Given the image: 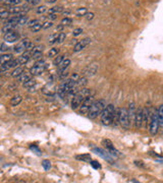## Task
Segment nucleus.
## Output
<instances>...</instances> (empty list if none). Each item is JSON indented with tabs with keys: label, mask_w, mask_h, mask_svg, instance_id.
I'll return each instance as SVG.
<instances>
[{
	"label": "nucleus",
	"mask_w": 163,
	"mask_h": 183,
	"mask_svg": "<svg viewBox=\"0 0 163 183\" xmlns=\"http://www.w3.org/2000/svg\"><path fill=\"white\" fill-rule=\"evenodd\" d=\"M31 78H32V74L27 71H23L20 75L18 76V82H27V80H31Z\"/></svg>",
	"instance_id": "obj_15"
},
{
	"label": "nucleus",
	"mask_w": 163,
	"mask_h": 183,
	"mask_svg": "<svg viewBox=\"0 0 163 183\" xmlns=\"http://www.w3.org/2000/svg\"><path fill=\"white\" fill-rule=\"evenodd\" d=\"M45 69H46V66H37L36 65V66L32 67L30 69V73L32 75H40L41 73H43L45 71Z\"/></svg>",
	"instance_id": "obj_14"
},
{
	"label": "nucleus",
	"mask_w": 163,
	"mask_h": 183,
	"mask_svg": "<svg viewBox=\"0 0 163 183\" xmlns=\"http://www.w3.org/2000/svg\"><path fill=\"white\" fill-rule=\"evenodd\" d=\"M34 47H35V45H34V43H33V42L29 41V42H28L27 50H26V51H32V50H33V48H34Z\"/></svg>",
	"instance_id": "obj_47"
},
{
	"label": "nucleus",
	"mask_w": 163,
	"mask_h": 183,
	"mask_svg": "<svg viewBox=\"0 0 163 183\" xmlns=\"http://www.w3.org/2000/svg\"><path fill=\"white\" fill-rule=\"evenodd\" d=\"M21 101H23V97H21V96H14V97L10 100V105L18 106V104L21 103Z\"/></svg>",
	"instance_id": "obj_22"
},
{
	"label": "nucleus",
	"mask_w": 163,
	"mask_h": 183,
	"mask_svg": "<svg viewBox=\"0 0 163 183\" xmlns=\"http://www.w3.org/2000/svg\"><path fill=\"white\" fill-rule=\"evenodd\" d=\"M46 10H47L46 6H45V5H41V6H38V8L36 9V12H37L38 14H41V13H44Z\"/></svg>",
	"instance_id": "obj_40"
},
{
	"label": "nucleus",
	"mask_w": 163,
	"mask_h": 183,
	"mask_svg": "<svg viewBox=\"0 0 163 183\" xmlns=\"http://www.w3.org/2000/svg\"><path fill=\"white\" fill-rule=\"evenodd\" d=\"M62 11H63V8H62L61 6H54V7L49 9V14L50 13L57 14V13H60V12H62Z\"/></svg>",
	"instance_id": "obj_27"
},
{
	"label": "nucleus",
	"mask_w": 163,
	"mask_h": 183,
	"mask_svg": "<svg viewBox=\"0 0 163 183\" xmlns=\"http://www.w3.org/2000/svg\"><path fill=\"white\" fill-rule=\"evenodd\" d=\"M58 35L59 34L55 33V34H52V35L49 36V44L50 45H53V44L57 43V39H58Z\"/></svg>",
	"instance_id": "obj_26"
},
{
	"label": "nucleus",
	"mask_w": 163,
	"mask_h": 183,
	"mask_svg": "<svg viewBox=\"0 0 163 183\" xmlns=\"http://www.w3.org/2000/svg\"><path fill=\"white\" fill-rule=\"evenodd\" d=\"M9 15H10V12L8 11V10L0 11V18H1V20H7Z\"/></svg>",
	"instance_id": "obj_35"
},
{
	"label": "nucleus",
	"mask_w": 163,
	"mask_h": 183,
	"mask_svg": "<svg viewBox=\"0 0 163 183\" xmlns=\"http://www.w3.org/2000/svg\"><path fill=\"white\" fill-rule=\"evenodd\" d=\"M16 25H14V23H7L6 25H4L3 27H2V33L6 34V33H9V32L11 31H14V29H16Z\"/></svg>",
	"instance_id": "obj_16"
},
{
	"label": "nucleus",
	"mask_w": 163,
	"mask_h": 183,
	"mask_svg": "<svg viewBox=\"0 0 163 183\" xmlns=\"http://www.w3.org/2000/svg\"><path fill=\"white\" fill-rule=\"evenodd\" d=\"M158 114V120H159V126H161L163 128V104L160 105V107L157 110Z\"/></svg>",
	"instance_id": "obj_21"
},
{
	"label": "nucleus",
	"mask_w": 163,
	"mask_h": 183,
	"mask_svg": "<svg viewBox=\"0 0 163 183\" xmlns=\"http://www.w3.org/2000/svg\"><path fill=\"white\" fill-rule=\"evenodd\" d=\"M36 84V80L34 78H31V80H27V82H23V88L26 89H33V87Z\"/></svg>",
	"instance_id": "obj_24"
},
{
	"label": "nucleus",
	"mask_w": 163,
	"mask_h": 183,
	"mask_svg": "<svg viewBox=\"0 0 163 183\" xmlns=\"http://www.w3.org/2000/svg\"><path fill=\"white\" fill-rule=\"evenodd\" d=\"M23 9H25V7H21V6H18V5H12L8 7V11H9L10 13H14V14L21 13V12L23 11Z\"/></svg>",
	"instance_id": "obj_17"
},
{
	"label": "nucleus",
	"mask_w": 163,
	"mask_h": 183,
	"mask_svg": "<svg viewBox=\"0 0 163 183\" xmlns=\"http://www.w3.org/2000/svg\"><path fill=\"white\" fill-rule=\"evenodd\" d=\"M0 2H2L3 4L8 6H12V5H18L21 2V0H0Z\"/></svg>",
	"instance_id": "obj_23"
},
{
	"label": "nucleus",
	"mask_w": 163,
	"mask_h": 183,
	"mask_svg": "<svg viewBox=\"0 0 163 183\" xmlns=\"http://www.w3.org/2000/svg\"><path fill=\"white\" fill-rule=\"evenodd\" d=\"M28 42H29V40H23V41L18 42V43L16 45V47H14V51H16V53H21V52L26 51L27 50Z\"/></svg>",
	"instance_id": "obj_12"
},
{
	"label": "nucleus",
	"mask_w": 163,
	"mask_h": 183,
	"mask_svg": "<svg viewBox=\"0 0 163 183\" xmlns=\"http://www.w3.org/2000/svg\"><path fill=\"white\" fill-rule=\"evenodd\" d=\"M7 65L9 68H13V67H16L18 65H20V61H18V59H14V60H11L10 62H8Z\"/></svg>",
	"instance_id": "obj_32"
},
{
	"label": "nucleus",
	"mask_w": 163,
	"mask_h": 183,
	"mask_svg": "<svg viewBox=\"0 0 163 183\" xmlns=\"http://www.w3.org/2000/svg\"><path fill=\"white\" fill-rule=\"evenodd\" d=\"M26 1H28V2H31V1H32V0H26Z\"/></svg>",
	"instance_id": "obj_58"
},
{
	"label": "nucleus",
	"mask_w": 163,
	"mask_h": 183,
	"mask_svg": "<svg viewBox=\"0 0 163 183\" xmlns=\"http://www.w3.org/2000/svg\"><path fill=\"white\" fill-rule=\"evenodd\" d=\"M82 33H83V29L78 27V29H74V32H72V35H74V37H78V36H80Z\"/></svg>",
	"instance_id": "obj_43"
},
{
	"label": "nucleus",
	"mask_w": 163,
	"mask_h": 183,
	"mask_svg": "<svg viewBox=\"0 0 163 183\" xmlns=\"http://www.w3.org/2000/svg\"><path fill=\"white\" fill-rule=\"evenodd\" d=\"M89 95H90V90H88V89H86V88H84L83 90H81L79 93H77L76 95L74 96L72 101V109L77 110L78 108H80V106L82 105L84 100H85V98Z\"/></svg>",
	"instance_id": "obj_3"
},
{
	"label": "nucleus",
	"mask_w": 163,
	"mask_h": 183,
	"mask_svg": "<svg viewBox=\"0 0 163 183\" xmlns=\"http://www.w3.org/2000/svg\"><path fill=\"white\" fill-rule=\"evenodd\" d=\"M0 76H1V71H0Z\"/></svg>",
	"instance_id": "obj_59"
},
{
	"label": "nucleus",
	"mask_w": 163,
	"mask_h": 183,
	"mask_svg": "<svg viewBox=\"0 0 163 183\" xmlns=\"http://www.w3.org/2000/svg\"><path fill=\"white\" fill-rule=\"evenodd\" d=\"M94 96L93 95H89L85 98V100L83 101L82 105L80 106V113L81 114H88L89 112L90 107L92 106V104L94 103Z\"/></svg>",
	"instance_id": "obj_6"
},
{
	"label": "nucleus",
	"mask_w": 163,
	"mask_h": 183,
	"mask_svg": "<svg viewBox=\"0 0 163 183\" xmlns=\"http://www.w3.org/2000/svg\"><path fill=\"white\" fill-rule=\"evenodd\" d=\"M52 25H53V23L51 22V20H47V22H45L44 23H43L42 29H44V30H48L49 27H52Z\"/></svg>",
	"instance_id": "obj_41"
},
{
	"label": "nucleus",
	"mask_w": 163,
	"mask_h": 183,
	"mask_svg": "<svg viewBox=\"0 0 163 183\" xmlns=\"http://www.w3.org/2000/svg\"><path fill=\"white\" fill-rule=\"evenodd\" d=\"M28 20H29L28 16H26V15H21L20 20H18V25H27V23H28Z\"/></svg>",
	"instance_id": "obj_31"
},
{
	"label": "nucleus",
	"mask_w": 163,
	"mask_h": 183,
	"mask_svg": "<svg viewBox=\"0 0 163 183\" xmlns=\"http://www.w3.org/2000/svg\"><path fill=\"white\" fill-rule=\"evenodd\" d=\"M43 48H44V47H43V46H35V47H34V48H33V50H32L31 51V52H32V54H33V53H38V52H42V51H43Z\"/></svg>",
	"instance_id": "obj_42"
},
{
	"label": "nucleus",
	"mask_w": 163,
	"mask_h": 183,
	"mask_svg": "<svg viewBox=\"0 0 163 183\" xmlns=\"http://www.w3.org/2000/svg\"><path fill=\"white\" fill-rule=\"evenodd\" d=\"M118 122L123 129L130 128L132 123L130 121V116H128V109L126 108H121V109L118 110Z\"/></svg>",
	"instance_id": "obj_4"
},
{
	"label": "nucleus",
	"mask_w": 163,
	"mask_h": 183,
	"mask_svg": "<svg viewBox=\"0 0 163 183\" xmlns=\"http://www.w3.org/2000/svg\"><path fill=\"white\" fill-rule=\"evenodd\" d=\"M136 104L134 103V102H132V103H130V105H128V116H130V123L134 122V119H135V115H136Z\"/></svg>",
	"instance_id": "obj_13"
},
{
	"label": "nucleus",
	"mask_w": 163,
	"mask_h": 183,
	"mask_svg": "<svg viewBox=\"0 0 163 183\" xmlns=\"http://www.w3.org/2000/svg\"><path fill=\"white\" fill-rule=\"evenodd\" d=\"M72 23V18H64L63 20H61V25H70Z\"/></svg>",
	"instance_id": "obj_37"
},
{
	"label": "nucleus",
	"mask_w": 163,
	"mask_h": 183,
	"mask_svg": "<svg viewBox=\"0 0 163 183\" xmlns=\"http://www.w3.org/2000/svg\"><path fill=\"white\" fill-rule=\"evenodd\" d=\"M23 71V70L21 67H16V68L11 72V76H12V77H18V76L20 75V74Z\"/></svg>",
	"instance_id": "obj_30"
},
{
	"label": "nucleus",
	"mask_w": 163,
	"mask_h": 183,
	"mask_svg": "<svg viewBox=\"0 0 163 183\" xmlns=\"http://www.w3.org/2000/svg\"><path fill=\"white\" fill-rule=\"evenodd\" d=\"M63 59H64L63 55H59V56H57L56 58L54 59V61H53V64H54V65H59Z\"/></svg>",
	"instance_id": "obj_38"
},
{
	"label": "nucleus",
	"mask_w": 163,
	"mask_h": 183,
	"mask_svg": "<svg viewBox=\"0 0 163 183\" xmlns=\"http://www.w3.org/2000/svg\"><path fill=\"white\" fill-rule=\"evenodd\" d=\"M70 65V60L69 59H63V60L61 61V63L58 65V73L61 71H63V70L67 69V67Z\"/></svg>",
	"instance_id": "obj_19"
},
{
	"label": "nucleus",
	"mask_w": 163,
	"mask_h": 183,
	"mask_svg": "<svg viewBox=\"0 0 163 183\" xmlns=\"http://www.w3.org/2000/svg\"><path fill=\"white\" fill-rule=\"evenodd\" d=\"M93 152L94 153H96V154L98 155V156H100L101 158H103L104 160H106V161H108L109 163H111V164H113V159L111 158V155L109 154L107 151H105V150H103V149H100V148H94L93 149Z\"/></svg>",
	"instance_id": "obj_9"
},
{
	"label": "nucleus",
	"mask_w": 163,
	"mask_h": 183,
	"mask_svg": "<svg viewBox=\"0 0 163 183\" xmlns=\"http://www.w3.org/2000/svg\"><path fill=\"white\" fill-rule=\"evenodd\" d=\"M63 27H64V25H58V27H56V30H58V31H60V30H62V29H63Z\"/></svg>",
	"instance_id": "obj_56"
},
{
	"label": "nucleus",
	"mask_w": 163,
	"mask_h": 183,
	"mask_svg": "<svg viewBox=\"0 0 163 183\" xmlns=\"http://www.w3.org/2000/svg\"><path fill=\"white\" fill-rule=\"evenodd\" d=\"M7 49H8V47L6 46L5 44H2L1 47H0V51H1V52H5Z\"/></svg>",
	"instance_id": "obj_54"
},
{
	"label": "nucleus",
	"mask_w": 163,
	"mask_h": 183,
	"mask_svg": "<svg viewBox=\"0 0 163 183\" xmlns=\"http://www.w3.org/2000/svg\"><path fill=\"white\" fill-rule=\"evenodd\" d=\"M159 128V120H158V114L157 111L153 112L150 117V122H149V131L151 135H155Z\"/></svg>",
	"instance_id": "obj_5"
},
{
	"label": "nucleus",
	"mask_w": 163,
	"mask_h": 183,
	"mask_svg": "<svg viewBox=\"0 0 163 183\" xmlns=\"http://www.w3.org/2000/svg\"><path fill=\"white\" fill-rule=\"evenodd\" d=\"M80 78V75H79L78 73H74V74H72V77H70V80H74V82H77V80Z\"/></svg>",
	"instance_id": "obj_52"
},
{
	"label": "nucleus",
	"mask_w": 163,
	"mask_h": 183,
	"mask_svg": "<svg viewBox=\"0 0 163 183\" xmlns=\"http://www.w3.org/2000/svg\"><path fill=\"white\" fill-rule=\"evenodd\" d=\"M58 53H59L58 48H52L48 52V57H56L58 55Z\"/></svg>",
	"instance_id": "obj_28"
},
{
	"label": "nucleus",
	"mask_w": 163,
	"mask_h": 183,
	"mask_svg": "<svg viewBox=\"0 0 163 183\" xmlns=\"http://www.w3.org/2000/svg\"><path fill=\"white\" fill-rule=\"evenodd\" d=\"M115 108L113 105L109 104V105H106V107L104 108V110L101 113V122L104 125H110L112 124V122L115 119Z\"/></svg>",
	"instance_id": "obj_1"
},
{
	"label": "nucleus",
	"mask_w": 163,
	"mask_h": 183,
	"mask_svg": "<svg viewBox=\"0 0 163 183\" xmlns=\"http://www.w3.org/2000/svg\"><path fill=\"white\" fill-rule=\"evenodd\" d=\"M102 146H105L106 151L109 153V154L111 155V156L118 157L119 155H120V153H119L118 151H117L116 149L114 148V146H113V144L111 142V140L107 139V138H105V139H103V140H102Z\"/></svg>",
	"instance_id": "obj_7"
},
{
	"label": "nucleus",
	"mask_w": 163,
	"mask_h": 183,
	"mask_svg": "<svg viewBox=\"0 0 163 183\" xmlns=\"http://www.w3.org/2000/svg\"><path fill=\"white\" fill-rule=\"evenodd\" d=\"M31 150L33 151V152H35L36 154L38 155V156H40V155H41V151L39 150V149H38V146H31Z\"/></svg>",
	"instance_id": "obj_48"
},
{
	"label": "nucleus",
	"mask_w": 163,
	"mask_h": 183,
	"mask_svg": "<svg viewBox=\"0 0 163 183\" xmlns=\"http://www.w3.org/2000/svg\"><path fill=\"white\" fill-rule=\"evenodd\" d=\"M88 70H89V74H90V75H93V74H95L96 72H97L98 67H97V65H91V66L88 68Z\"/></svg>",
	"instance_id": "obj_36"
},
{
	"label": "nucleus",
	"mask_w": 163,
	"mask_h": 183,
	"mask_svg": "<svg viewBox=\"0 0 163 183\" xmlns=\"http://www.w3.org/2000/svg\"><path fill=\"white\" fill-rule=\"evenodd\" d=\"M86 18H87L88 20H91L94 18V13L93 12H87V14H86Z\"/></svg>",
	"instance_id": "obj_51"
},
{
	"label": "nucleus",
	"mask_w": 163,
	"mask_h": 183,
	"mask_svg": "<svg viewBox=\"0 0 163 183\" xmlns=\"http://www.w3.org/2000/svg\"><path fill=\"white\" fill-rule=\"evenodd\" d=\"M30 58H31V55H30L29 51H27V52H25L23 55L18 58V61H20V64L21 65H23L26 64V63L28 62V61L30 60Z\"/></svg>",
	"instance_id": "obj_20"
},
{
	"label": "nucleus",
	"mask_w": 163,
	"mask_h": 183,
	"mask_svg": "<svg viewBox=\"0 0 163 183\" xmlns=\"http://www.w3.org/2000/svg\"><path fill=\"white\" fill-rule=\"evenodd\" d=\"M87 12H88L87 8H86V7H81V8H79V9L77 10L76 13H77V15H78V16H84V15H86V14H87Z\"/></svg>",
	"instance_id": "obj_29"
},
{
	"label": "nucleus",
	"mask_w": 163,
	"mask_h": 183,
	"mask_svg": "<svg viewBox=\"0 0 163 183\" xmlns=\"http://www.w3.org/2000/svg\"><path fill=\"white\" fill-rule=\"evenodd\" d=\"M42 166H43V168H44L46 171H49L50 170V168H51V163H50V161H48V160H44L42 162Z\"/></svg>",
	"instance_id": "obj_34"
},
{
	"label": "nucleus",
	"mask_w": 163,
	"mask_h": 183,
	"mask_svg": "<svg viewBox=\"0 0 163 183\" xmlns=\"http://www.w3.org/2000/svg\"><path fill=\"white\" fill-rule=\"evenodd\" d=\"M32 57H33V59H41V57H42V52L33 53V54H32Z\"/></svg>",
	"instance_id": "obj_49"
},
{
	"label": "nucleus",
	"mask_w": 163,
	"mask_h": 183,
	"mask_svg": "<svg viewBox=\"0 0 163 183\" xmlns=\"http://www.w3.org/2000/svg\"><path fill=\"white\" fill-rule=\"evenodd\" d=\"M90 164H91L92 167H93L94 169H100V168H101V165H100V164L96 161H91V163Z\"/></svg>",
	"instance_id": "obj_44"
},
{
	"label": "nucleus",
	"mask_w": 163,
	"mask_h": 183,
	"mask_svg": "<svg viewBox=\"0 0 163 183\" xmlns=\"http://www.w3.org/2000/svg\"><path fill=\"white\" fill-rule=\"evenodd\" d=\"M40 23V20H30V22H28L27 25H29L30 27H32L33 25H35L36 23Z\"/></svg>",
	"instance_id": "obj_46"
},
{
	"label": "nucleus",
	"mask_w": 163,
	"mask_h": 183,
	"mask_svg": "<svg viewBox=\"0 0 163 183\" xmlns=\"http://www.w3.org/2000/svg\"><path fill=\"white\" fill-rule=\"evenodd\" d=\"M106 101L103 99H100L98 101H94L92 106L90 107L89 112H88V117L91 119H95L98 117V115H101L102 111L106 107Z\"/></svg>",
	"instance_id": "obj_2"
},
{
	"label": "nucleus",
	"mask_w": 163,
	"mask_h": 183,
	"mask_svg": "<svg viewBox=\"0 0 163 183\" xmlns=\"http://www.w3.org/2000/svg\"><path fill=\"white\" fill-rule=\"evenodd\" d=\"M143 162L141 161H135V164H136L137 166H140V167H144V164H142Z\"/></svg>",
	"instance_id": "obj_55"
},
{
	"label": "nucleus",
	"mask_w": 163,
	"mask_h": 183,
	"mask_svg": "<svg viewBox=\"0 0 163 183\" xmlns=\"http://www.w3.org/2000/svg\"><path fill=\"white\" fill-rule=\"evenodd\" d=\"M48 18H49V20H56L57 18V14H55V13H50L48 15Z\"/></svg>",
	"instance_id": "obj_53"
},
{
	"label": "nucleus",
	"mask_w": 163,
	"mask_h": 183,
	"mask_svg": "<svg viewBox=\"0 0 163 183\" xmlns=\"http://www.w3.org/2000/svg\"><path fill=\"white\" fill-rule=\"evenodd\" d=\"M68 75V71L67 70H63V71H61V72H59V77L61 78V80H63V78H65L66 76Z\"/></svg>",
	"instance_id": "obj_45"
},
{
	"label": "nucleus",
	"mask_w": 163,
	"mask_h": 183,
	"mask_svg": "<svg viewBox=\"0 0 163 183\" xmlns=\"http://www.w3.org/2000/svg\"><path fill=\"white\" fill-rule=\"evenodd\" d=\"M77 160H81V161H85V162H91V156L87 154L84 155H79V156L76 157Z\"/></svg>",
	"instance_id": "obj_25"
},
{
	"label": "nucleus",
	"mask_w": 163,
	"mask_h": 183,
	"mask_svg": "<svg viewBox=\"0 0 163 183\" xmlns=\"http://www.w3.org/2000/svg\"><path fill=\"white\" fill-rule=\"evenodd\" d=\"M144 121V108H138L136 111V115H135V126L137 129L141 128Z\"/></svg>",
	"instance_id": "obj_8"
},
{
	"label": "nucleus",
	"mask_w": 163,
	"mask_h": 183,
	"mask_svg": "<svg viewBox=\"0 0 163 183\" xmlns=\"http://www.w3.org/2000/svg\"><path fill=\"white\" fill-rule=\"evenodd\" d=\"M65 38H66V35L64 33H60L58 35V39H57V43L61 44L63 43L64 41H65Z\"/></svg>",
	"instance_id": "obj_39"
},
{
	"label": "nucleus",
	"mask_w": 163,
	"mask_h": 183,
	"mask_svg": "<svg viewBox=\"0 0 163 183\" xmlns=\"http://www.w3.org/2000/svg\"><path fill=\"white\" fill-rule=\"evenodd\" d=\"M18 39H20V34L16 31H11L4 35V41L8 42V43H14Z\"/></svg>",
	"instance_id": "obj_10"
},
{
	"label": "nucleus",
	"mask_w": 163,
	"mask_h": 183,
	"mask_svg": "<svg viewBox=\"0 0 163 183\" xmlns=\"http://www.w3.org/2000/svg\"><path fill=\"white\" fill-rule=\"evenodd\" d=\"M55 1H56V0H46L47 3H54Z\"/></svg>",
	"instance_id": "obj_57"
},
{
	"label": "nucleus",
	"mask_w": 163,
	"mask_h": 183,
	"mask_svg": "<svg viewBox=\"0 0 163 183\" xmlns=\"http://www.w3.org/2000/svg\"><path fill=\"white\" fill-rule=\"evenodd\" d=\"M12 60V55L11 54H3L0 56V65L7 64L8 62Z\"/></svg>",
	"instance_id": "obj_18"
},
{
	"label": "nucleus",
	"mask_w": 163,
	"mask_h": 183,
	"mask_svg": "<svg viewBox=\"0 0 163 183\" xmlns=\"http://www.w3.org/2000/svg\"><path fill=\"white\" fill-rule=\"evenodd\" d=\"M90 43H91V39H90V38H86V39L82 40V41L78 42V43L76 44V46H74V52L82 51L83 49H85L86 47L89 45Z\"/></svg>",
	"instance_id": "obj_11"
},
{
	"label": "nucleus",
	"mask_w": 163,
	"mask_h": 183,
	"mask_svg": "<svg viewBox=\"0 0 163 183\" xmlns=\"http://www.w3.org/2000/svg\"><path fill=\"white\" fill-rule=\"evenodd\" d=\"M35 65H37V66H46V63H45L44 60H41V59H39V60L36 62Z\"/></svg>",
	"instance_id": "obj_50"
},
{
	"label": "nucleus",
	"mask_w": 163,
	"mask_h": 183,
	"mask_svg": "<svg viewBox=\"0 0 163 183\" xmlns=\"http://www.w3.org/2000/svg\"><path fill=\"white\" fill-rule=\"evenodd\" d=\"M42 25H43V23H36L35 25H33V27H31L32 32H33V33H37V32H39L40 30L42 29Z\"/></svg>",
	"instance_id": "obj_33"
}]
</instances>
